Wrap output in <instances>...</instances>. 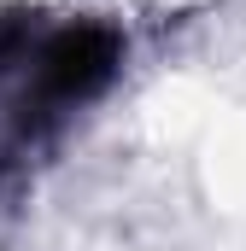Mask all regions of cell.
<instances>
[{
	"label": "cell",
	"mask_w": 246,
	"mask_h": 251,
	"mask_svg": "<svg viewBox=\"0 0 246 251\" xmlns=\"http://www.w3.org/2000/svg\"><path fill=\"white\" fill-rule=\"evenodd\" d=\"M123 64V35L112 24H64L35 53V100L41 105H88L112 88Z\"/></svg>",
	"instance_id": "cell-1"
}]
</instances>
